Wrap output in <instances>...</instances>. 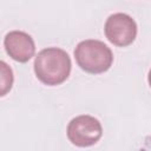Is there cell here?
I'll return each mask as SVG.
<instances>
[{"label": "cell", "instance_id": "cell-1", "mask_svg": "<svg viewBox=\"0 0 151 151\" xmlns=\"http://www.w3.org/2000/svg\"><path fill=\"white\" fill-rule=\"evenodd\" d=\"M33 66L37 78L42 84L55 86L68 78L72 64L66 51L58 47H47L38 53Z\"/></svg>", "mask_w": 151, "mask_h": 151}, {"label": "cell", "instance_id": "cell-2", "mask_svg": "<svg viewBox=\"0 0 151 151\" xmlns=\"http://www.w3.org/2000/svg\"><path fill=\"white\" fill-rule=\"evenodd\" d=\"M74 58L81 70L92 74L106 72L113 61L110 47L103 41L94 39L80 41L74 50Z\"/></svg>", "mask_w": 151, "mask_h": 151}, {"label": "cell", "instance_id": "cell-3", "mask_svg": "<svg viewBox=\"0 0 151 151\" xmlns=\"http://www.w3.org/2000/svg\"><path fill=\"white\" fill-rule=\"evenodd\" d=\"M67 138L79 147L94 145L103 134L100 122L88 114H81L73 118L67 125Z\"/></svg>", "mask_w": 151, "mask_h": 151}, {"label": "cell", "instance_id": "cell-4", "mask_svg": "<svg viewBox=\"0 0 151 151\" xmlns=\"http://www.w3.org/2000/svg\"><path fill=\"white\" fill-rule=\"evenodd\" d=\"M104 31L110 42L119 47H125L134 41L137 24L126 13H114L107 18Z\"/></svg>", "mask_w": 151, "mask_h": 151}, {"label": "cell", "instance_id": "cell-5", "mask_svg": "<svg viewBox=\"0 0 151 151\" xmlns=\"http://www.w3.org/2000/svg\"><path fill=\"white\" fill-rule=\"evenodd\" d=\"M8 55L19 63H27L35 53V45L29 34L22 31H11L4 39Z\"/></svg>", "mask_w": 151, "mask_h": 151}, {"label": "cell", "instance_id": "cell-6", "mask_svg": "<svg viewBox=\"0 0 151 151\" xmlns=\"http://www.w3.org/2000/svg\"><path fill=\"white\" fill-rule=\"evenodd\" d=\"M0 66H1V96H5L12 88L13 72L5 61H1Z\"/></svg>", "mask_w": 151, "mask_h": 151}, {"label": "cell", "instance_id": "cell-7", "mask_svg": "<svg viewBox=\"0 0 151 151\" xmlns=\"http://www.w3.org/2000/svg\"><path fill=\"white\" fill-rule=\"evenodd\" d=\"M147 81H149V85H150V87H151V70H150L149 76H147Z\"/></svg>", "mask_w": 151, "mask_h": 151}]
</instances>
